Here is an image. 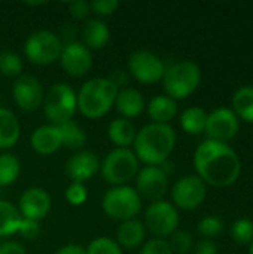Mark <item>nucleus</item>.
Wrapping results in <instances>:
<instances>
[{
  "label": "nucleus",
  "instance_id": "obj_1",
  "mask_svg": "<svg viewBox=\"0 0 253 254\" xmlns=\"http://www.w3.org/2000/svg\"><path fill=\"white\" fill-rule=\"evenodd\" d=\"M197 176L213 188H228L242 174V162L236 150L227 143L204 140L194 152Z\"/></svg>",
  "mask_w": 253,
  "mask_h": 254
},
{
  "label": "nucleus",
  "instance_id": "obj_2",
  "mask_svg": "<svg viewBox=\"0 0 253 254\" xmlns=\"http://www.w3.org/2000/svg\"><path fill=\"white\" fill-rule=\"evenodd\" d=\"M176 146V132L169 124H148L137 131L133 152L139 162L149 167L163 165Z\"/></svg>",
  "mask_w": 253,
  "mask_h": 254
},
{
  "label": "nucleus",
  "instance_id": "obj_3",
  "mask_svg": "<svg viewBox=\"0 0 253 254\" xmlns=\"http://www.w3.org/2000/svg\"><path fill=\"white\" fill-rule=\"evenodd\" d=\"M118 88L107 77L86 80L76 94L78 110L88 119H98L107 115L115 106Z\"/></svg>",
  "mask_w": 253,
  "mask_h": 254
},
{
  "label": "nucleus",
  "instance_id": "obj_4",
  "mask_svg": "<svg viewBox=\"0 0 253 254\" xmlns=\"http://www.w3.org/2000/svg\"><path fill=\"white\" fill-rule=\"evenodd\" d=\"M201 82V68L194 61H179L166 67L163 86L166 95L177 100H185L192 95Z\"/></svg>",
  "mask_w": 253,
  "mask_h": 254
},
{
  "label": "nucleus",
  "instance_id": "obj_5",
  "mask_svg": "<svg viewBox=\"0 0 253 254\" xmlns=\"http://www.w3.org/2000/svg\"><path fill=\"white\" fill-rule=\"evenodd\" d=\"M101 208L104 214L113 220L125 222L137 219L143 208V202L137 190L131 186H113L101 199Z\"/></svg>",
  "mask_w": 253,
  "mask_h": 254
},
{
  "label": "nucleus",
  "instance_id": "obj_6",
  "mask_svg": "<svg viewBox=\"0 0 253 254\" xmlns=\"http://www.w3.org/2000/svg\"><path fill=\"white\" fill-rule=\"evenodd\" d=\"M42 107L46 119L52 125L73 121V116L78 110L76 92L67 83H54L45 92Z\"/></svg>",
  "mask_w": 253,
  "mask_h": 254
},
{
  "label": "nucleus",
  "instance_id": "obj_7",
  "mask_svg": "<svg viewBox=\"0 0 253 254\" xmlns=\"http://www.w3.org/2000/svg\"><path fill=\"white\" fill-rule=\"evenodd\" d=\"M139 159L131 149H113L101 162L100 173L104 182L112 186H124L136 179L139 173Z\"/></svg>",
  "mask_w": 253,
  "mask_h": 254
},
{
  "label": "nucleus",
  "instance_id": "obj_8",
  "mask_svg": "<svg viewBox=\"0 0 253 254\" xmlns=\"http://www.w3.org/2000/svg\"><path fill=\"white\" fill-rule=\"evenodd\" d=\"M61 49V37L49 30H39L31 33L24 43L25 58L36 65H49L58 61Z\"/></svg>",
  "mask_w": 253,
  "mask_h": 254
},
{
  "label": "nucleus",
  "instance_id": "obj_9",
  "mask_svg": "<svg viewBox=\"0 0 253 254\" xmlns=\"http://www.w3.org/2000/svg\"><path fill=\"white\" fill-rule=\"evenodd\" d=\"M145 228L158 238L170 237L179 226L177 208L169 201L151 202L145 210Z\"/></svg>",
  "mask_w": 253,
  "mask_h": 254
},
{
  "label": "nucleus",
  "instance_id": "obj_10",
  "mask_svg": "<svg viewBox=\"0 0 253 254\" xmlns=\"http://www.w3.org/2000/svg\"><path fill=\"white\" fill-rule=\"evenodd\" d=\"M127 71L137 82L152 85L163 80L166 65L163 60L151 51H134L127 61Z\"/></svg>",
  "mask_w": 253,
  "mask_h": 254
},
{
  "label": "nucleus",
  "instance_id": "obj_11",
  "mask_svg": "<svg viewBox=\"0 0 253 254\" xmlns=\"http://www.w3.org/2000/svg\"><path fill=\"white\" fill-rule=\"evenodd\" d=\"M207 196V185L197 176L180 177L171 188V204L180 210H197Z\"/></svg>",
  "mask_w": 253,
  "mask_h": 254
},
{
  "label": "nucleus",
  "instance_id": "obj_12",
  "mask_svg": "<svg viewBox=\"0 0 253 254\" xmlns=\"http://www.w3.org/2000/svg\"><path fill=\"white\" fill-rule=\"evenodd\" d=\"M140 198L151 202L163 201L169 190V179L161 167H143L136 176V188Z\"/></svg>",
  "mask_w": 253,
  "mask_h": 254
},
{
  "label": "nucleus",
  "instance_id": "obj_13",
  "mask_svg": "<svg viewBox=\"0 0 253 254\" xmlns=\"http://www.w3.org/2000/svg\"><path fill=\"white\" fill-rule=\"evenodd\" d=\"M239 129H240L239 118L234 115L231 109L219 107L207 113V122L204 129L207 140L227 143L237 135Z\"/></svg>",
  "mask_w": 253,
  "mask_h": 254
},
{
  "label": "nucleus",
  "instance_id": "obj_14",
  "mask_svg": "<svg viewBox=\"0 0 253 254\" xmlns=\"http://www.w3.org/2000/svg\"><path fill=\"white\" fill-rule=\"evenodd\" d=\"M12 97L15 104L24 112H36L45 97L43 86L36 76L21 74L15 79L12 86Z\"/></svg>",
  "mask_w": 253,
  "mask_h": 254
},
{
  "label": "nucleus",
  "instance_id": "obj_15",
  "mask_svg": "<svg viewBox=\"0 0 253 254\" xmlns=\"http://www.w3.org/2000/svg\"><path fill=\"white\" fill-rule=\"evenodd\" d=\"M61 68L72 77H84L92 68L91 51L82 42H67L60 55Z\"/></svg>",
  "mask_w": 253,
  "mask_h": 254
},
{
  "label": "nucleus",
  "instance_id": "obj_16",
  "mask_svg": "<svg viewBox=\"0 0 253 254\" xmlns=\"http://www.w3.org/2000/svg\"><path fill=\"white\" fill-rule=\"evenodd\" d=\"M51 196L49 193L37 186L28 188L22 192L18 201V211L22 219L40 222L43 220L51 210Z\"/></svg>",
  "mask_w": 253,
  "mask_h": 254
},
{
  "label": "nucleus",
  "instance_id": "obj_17",
  "mask_svg": "<svg viewBox=\"0 0 253 254\" xmlns=\"http://www.w3.org/2000/svg\"><path fill=\"white\" fill-rule=\"evenodd\" d=\"M100 159L91 150H79L66 164V173L72 183H82L92 179L100 171Z\"/></svg>",
  "mask_w": 253,
  "mask_h": 254
},
{
  "label": "nucleus",
  "instance_id": "obj_18",
  "mask_svg": "<svg viewBox=\"0 0 253 254\" xmlns=\"http://www.w3.org/2000/svg\"><path fill=\"white\" fill-rule=\"evenodd\" d=\"M30 144L36 153L43 155V156L58 152L63 147L58 127L48 124V125H42L36 128L30 135Z\"/></svg>",
  "mask_w": 253,
  "mask_h": 254
},
{
  "label": "nucleus",
  "instance_id": "obj_19",
  "mask_svg": "<svg viewBox=\"0 0 253 254\" xmlns=\"http://www.w3.org/2000/svg\"><path fill=\"white\" fill-rule=\"evenodd\" d=\"M113 107L121 115V118L130 121L133 118L140 116L145 112L146 103H145V98L139 89L128 86V88L118 91Z\"/></svg>",
  "mask_w": 253,
  "mask_h": 254
},
{
  "label": "nucleus",
  "instance_id": "obj_20",
  "mask_svg": "<svg viewBox=\"0 0 253 254\" xmlns=\"http://www.w3.org/2000/svg\"><path fill=\"white\" fill-rule=\"evenodd\" d=\"M146 237V228L143 222L137 219L121 222V225L116 229V243L121 249L133 250L137 247H142Z\"/></svg>",
  "mask_w": 253,
  "mask_h": 254
},
{
  "label": "nucleus",
  "instance_id": "obj_21",
  "mask_svg": "<svg viewBox=\"0 0 253 254\" xmlns=\"http://www.w3.org/2000/svg\"><path fill=\"white\" fill-rule=\"evenodd\" d=\"M82 43L91 51H97L101 49L107 45L109 39H110V30L107 27V24L100 19V18H91L86 19V22L84 24L82 28Z\"/></svg>",
  "mask_w": 253,
  "mask_h": 254
},
{
  "label": "nucleus",
  "instance_id": "obj_22",
  "mask_svg": "<svg viewBox=\"0 0 253 254\" xmlns=\"http://www.w3.org/2000/svg\"><path fill=\"white\" fill-rule=\"evenodd\" d=\"M146 113L154 124H169L177 115V101L167 95H157L146 106Z\"/></svg>",
  "mask_w": 253,
  "mask_h": 254
},
{
  "label": "nucleus",
  "instance_id": "obj_23",
  "mask_svg": "<svg viewBox=\"0 0 253 254\" xmlns=\"http://www.w3.org/2000/svg\"><path fill=\"white\" fill-rule=\"evenodd\" d=\"M19 135L21 127L13 112L6 107H0V150L15 147Z\"/></svg>",
  "mask_w": 253,
  "mask_h": 254
},
{
  "label": "nucleus",
  "instance_id": "obj_24",
  "mask_svg": "<svg viewBox=\"0 0 253 254\" xmlns=\"http://www.w3.org/2000/svg\"><path fill=\"white\" fill-rule=\"evenodd\" d=\"M136 134L137 131L134 124L124 118L113 119L107 127V135L110 141L119 149H130V146L134 143Z\"/></svg>",
  "mask_w": 253,
  "mask_h": 254
},
{
  "label": "nucleus",
  "instance_id": "obj_25",
  "mask_svg": "<svg viewBox=\"0 0 253 254\" xmlns=\"http://www.w3.org/2000/svg\"><path fill=\"white\" fill-rule=\"evenodd\" d=\"M206 122H207V112L198 106L188 107L180 115V127L186 134L191 135L203 134L206 129Z\"/></svg>",
  "mask_w": 253,
  "mask_h": 254
},
{
  "label": "nucleus",
  "instance_id": "obj_26",
  "mask_svg": "<svg viewBox=\"0 0 253 254\" xmlns=\"http://www.w3.org/2000/svg\"><path fill=\"white\" fill-rule=\"evenodd\" d=\"M233 112L239 119L253 122V86L239 88L231 100Z\"/></svg>",
  "mask_w": 253,
  "mask_h": 254
},
{
  "label": "nucleus",
  "instance_id": "obj_27",
  "mask_svg": "<svg viewBox=\"0 0 253 254\" xmlns=\"http://www.w3.org/2000/svg\"><path fill=\"white\" fill-rule=\"evenodd\" d=\"M21 220L22 217L18 208L9 201L0 199V238L16 234L21 225Z\"/></svg>",
  "mask_w": 253,
  "mask_h": 254
},
{
  "label": "nucleus",
  "instance_id": "obj_28",
  "mask_svg": "<svg viewBox=\"0 0 253 254\" xmlns=\"http://www.w3.org/2000/svg\"><path fill=\"white\" fill-rule=\"evenodd\" d=\"M57 127L60 129L63 147L73 149V150H79V149H82L85 146V143H86V134L79 127L78 122L67 121V122H63V124H60Z\"/></svg>",
  "mask_w": 253,
  "mask_h": 254
},
{
  "label": "nucleus",
  "instance_id": "obj_29",
  "mask_svg": "<svg viewBox=\"0 0 253 254\" xmlns=\"http://www.w3.org/2000/svg\"><path fill=\"white\" fill-rule=\"evenodd\" d=\"M21 171V164L18 158L9 152L0 153V188L10 186L16 182Z\"/></svg>",
  "mask_w": 253,
  "mask_h": 254
},
{
  "label": "nucleus",
  "instance_id": "obj_30",
  "mask_svg": "<svg viewBox=\"0 0 253 254\" xmlns=\"http://www.w3.org/2000/svg\"><path fill=\"white\" fill-rule=\"evenodd\" d=\"M24 70L22 58L12 51L0 52V74L6 77H19Z\"/></svg>",
  "mask_w": 253,
  "mask_h": 254
},
{
  "label": "nucleus",
  "instance_id": "obj_31",
  "mask_svg": "<svg viewBox=\"0 0 253 254\" xmlns=\"http://www.w3.org/2000/svg\"><path fill=\"white\" fill-rule=\"evenodd\" d=\"M231 238L242 246H249L253 241V222L251 219H239L231 225Z\"/></svg>",
  "mask_w": 253,
  "mask_h": 254
},
{
  "label": "nucleus",
  "instance_id": "obj_32",
  "mask_svg": "<svg viewBox=\"0 0 253 254\" xmlns=\"http://www.w3.org/2000/svg\"><path fill=\"white\" fill-rule=\"evenodd\" d=\"M86 254H122L119 244L107 237H100L92 240L85 249Z\"/></svg>",
  "mask_w": 253,
  "mask_h": 254
},
{
  "label": "nucleus",
  "instance_id": "obj_33",
  "mask_svg": "<svg viewBox=\"0 0 253 254\" xmlns=\"http://www.w3.org/2000/svg\"><path fill=\"white\" fill-rule=\"evenodd\" d=\"M197 229H198L200 235L204 237V240H212V238H215V237L222 234L224 222L219 217H216V216H207V217L200 220Z\"/></svg>",
  "mask_w": 253,
  "mask_h": 254
},
{
  "label": "nucleus",
  "instance_id": "obj_34",
  "mask_svg": "<svg viewBox=\"0 0 253 254\" xmlns=\"http://www.w3.org/2000/svg\"><path fill=\"white\" fill-rule=\"evenodd\" d=\"M171 252L177 254H186L192 249V237L185 231H174L169 241Z\"/></svg>",
  "mask_w": 253,
  "mask_h": 254
},
{
  "label": "nucleus",
  "instance_id": "obj_35",
  "mask_svg": "<svg viewBox=\"0 0 253 254\" xmlns=\"http://www.w3.org/2000/svg\"><path fill=\"white\" fill-rule=\"evenodd\" d=\"M66 199L73 207H81L88 199V190L82 183H70L66 189Z\"/></svg>",
  "mask_w": 253,
  "mask_h": 254
},
{
  "label": "nucleus",
  "instance_id": "obj_36",
  "mask_svg": "<svg viewBox=\"0 0 253 254\" xmlns=\"http://www.w3.org/2000/svg\"><path fill=\"white\" fill-rule=\"evenodd\" d=\"M139 254H173V252L167 240L152 238L142 244Z\"/></svg>",
  "mask_w": 253,
  "mask_h": 254
},
{
  "label": "nucleus",
  "instance_id": "obj_37",
  "mask_svg": "<svg viewBox=\"0 0 253 254\" xmlns=\"http://www.w3.org/2000/svg\"><path fill=\"white\" fill-rule=\"evenodd\" d=\"M91 13H95L97 16H110L116 12L119 7L118 0H95L89 3Z\"/></svg>",
  "mask_w": 253,
  "mask_h": 254
},
{
  "label": "nucleus",
  "instance_id": "obj_38",
  "mask_svg": "<svg viewBox=\"0 0 253 254\" xmlns=\"http://www.w3.org/2000/svg\"><path fill=\"white\" fill-rule=\"evenodd\" d=\"M16 234H19L24 240H34V238H37L39 234H40L39 222L28 220V219H22Z\"/></svg>",
  "mask_w": 253,
  "mask_h": 254
},
{
  "label": "nucleus",
  "instance_id": "obj_39",
  "mask_svg": "<svg viewBox=\"0 0 253 254\" xmlns=\"http://www.w3.org/2000/svg\"><path fill=\"white\" fill-rule=\"evenodd\" d=\"M69 12L70 15L78 19V21H82V19H86L91 13V7H89V3L85 1V0H76V1H70L69 4Z\"/></svg>",
  "mask_w": 253,
  "mask_h": 254
},
{
  "label": "nucleus",
  "instance_id": "obj_40",
  "mask_svg": "<svg viewBox=\"0 0 253 254\" xmlns=\"http://www.w3.org/2000/svg\"><path fill=\"white\" fill-rule=\"evenodd\" d=\"M130 74L127 70L124 68H116L112 71V74L107 77L118 89H124V88H128V83H130Z\"/></svg>",
  "mask_w": 253,
  "mask_h": 254
},
{
  "label": "nucleus",
  "instance_id": "obj_41",
  "mask_svg": "<svg viewBox=\"0 0 253 254\" xmlns=\"http://www.w3.org/2000/svg\"><path fill=\"white\" fill-rule=\"evenodd\" d=\"M194 254H218V247L212 240H201L194 247Z\"/></svg>",
  "mask_w": 253,
  "mask_h": 254
},
{
  "label": "nucleus",
  "instance_id": "obj_42",
  "mask_svg": "<svg viewBox=\"0 0 253 254\" xmlns=\"http://www.w3.org/2000/svg\"><path fill=\"white\" fill-rule=\"evenodd\" d=\"M0 254H27L24 246L18 241H7L0 246Z\"/></svg>",
  "mask_w": 253,
  "mask_h": 254
},
{
  "label": "nucleus",
  "instance_id": "obj_43",
  "mask_svg": "<svg viewBox=\"0 0 253 254\" xmlns=\"http://www.w3.org/2000/svg\"><path fill=\"white\" fill-rule=\"evenodd\" d=\"M54 254H86L85 249L79 244H67L58 249Z\"/></svg>",
  "mask_w": 253,
  "mask_h": 254
},
{
  "label": "nucleus",
  "instance_id": "obj_44",
  "mask_svg": "<svg viewBox=\"0 0 253 254\" xmlns=\"http://www.w3.org/2000/svg\"><path fill=\"white\" fill-rule=\"evenodd\" d=\"M25 4H28V6H42V4H45V3H43V1H37V3H36V1H33V3H31V1H25Z\"/></svg>",
  "mask_w": 253,
  "mask_h": 254
},
{
  "label": "nucleus",
  "instance_id": "obj_45",
  "mask_svg": "<svg viewBox=\"0 0 253 254\" xmlns=\"http://www.w3.org/2000/svg\"><path fill=\"white\" fill-rule=\"evenodd\" d=\"M249 254H253V241L249 244Z\"/></svg>",
  "mask_w": 253,
  "mask_h": 254
},
{
  "label": "nucleus",
  "instance_id": "obj_46",
  "mask_svg": "<svg viewBox=\"0 0 253 254\" xmlns=\"http://www.w3.org/2000/svg\"><path fill=\"white\" fill-rule=\"evenodd\" d=\"M0 190H1V188H0Z\"/></svg>",
  "mask_w": 253,
  "mask_h": 254
}]
</instances>
